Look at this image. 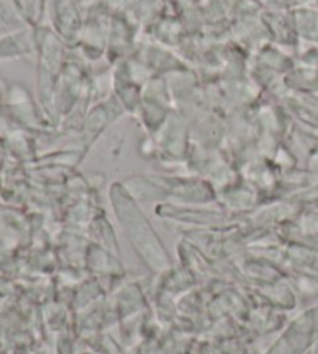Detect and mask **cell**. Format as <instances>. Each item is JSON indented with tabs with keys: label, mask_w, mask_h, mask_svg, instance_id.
Wrapping results in <instances>:
<instances>
[{
	"label": "cell",
	"mask_w": 318,
	"mask_h": 354,
	"mask_svg": "<svg viewBox=\"0 0 318 354\" xmlns=\"http://www.w3.org/2000/svg\"><path fill=\"white\" fill-rule=\"evenodd\" d=\"M19 3L22 5V8L31 19H39L42 15L44 8V0H19Z\"/></svg>",
	"instance_id": "3957f363"
},
{
	"label": "cell",
	"mask_w": 318,
	"mask_h": 354,
	"mask_svg": "<svg viewBox=\"0 0 318 354\" xmlns=\"http://www.w3.org/2000/svg\"><path fill=\"white\" fill-rule=\"evenodd\" d=\"M289 84L301 93L318 95V67H303L290 73Z\"/></svg>",
	"instance_id": "7a4b0ae2"
},
{
	"label": "cell",
	"mask_w": 318,
	"mask_h": 354,
	"mask_svg": "<svg viewBox=\"0 0 318 354\" xmlns=\"http://www.w3.org/2000/svg\"><path fill=\"white\" fill-rule=\"evenodd\" d=\"M312 163H314V168H317V169H318V149H317V153H315V156H314V160H312Z\"/></svg>",
	"instance_id": "277c9868"
},
{
	"label": "cell",
	"mask_w": 318,
	"mask_h": 354,
	"mask_svg": "<svg viewBox=\"0 0 318 354\" xmlns=\"http://www.w3.org/2000/svg\"><path fill=\"white\" fill-rule=\"evenodd\" d=\"M297 35L318 46V10L297 8L292 12Z\"/></svg>",
	"instance_id": "6da1fadb"
},
{
	"label": "cell",
	"mask_w": 318,
	"mask_h": 354,
	"mask_svg": "<svg viewBox=\"0 0 318 354\" xmlns=\"http://www.w3.org/2000/svg\"><path fill=\"white\" fill-rule=\"evenodd\" d=\"M317 6H318V0H317Z\"/></svg>",
	"instance_id": "5b68a950"
}]
</instances>
